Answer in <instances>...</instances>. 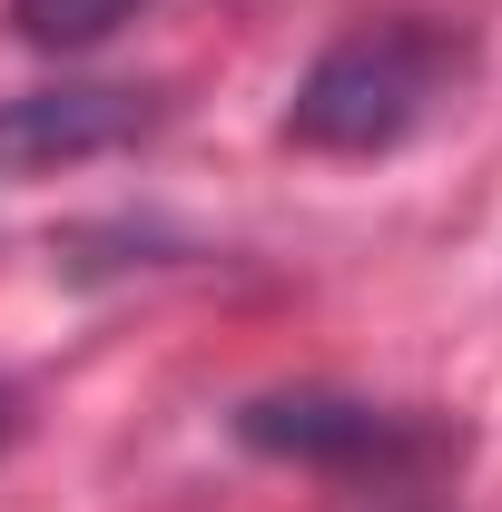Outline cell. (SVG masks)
Wrapping results in <instances>:
<instances>
[{
	"label": "cell",
	"mask_w": 502,
	"mask_h": 512,
	"mask_svg": "<svg viewBox=\"0 0 502 512\" xmlns=\"http://www.w3.org/2000/svg\"><path fill=\"white\" fill-rule=\"evenodd\" d=\"M463 79H473V40L463 30H443V20H355L296 79L286 138L315 148V158H384V148L424 138L453 109Z\"/></svg>",
	"instance_id": "obj_1"
},
{
	"label": "cell",
	"mask_w": 502,
	"mask_h": 512,
	"mask_svg": "<svg viewBox=\"0 0 502 512\" xmlns=\"http://www.w3.org/2000/svg\"><path fill=\"white\" fill-rule=\"evenodd\" d=\"M237 444L276 453V463H315V473H375V463H414L424 434H414V414H384L355 394H256L237 404Z\"/></svg>",
	"instance_id": "obj_2"
},
{
	"label": "cell",
	"mask_w": 502,
	"mask_h": 512,
	"mask_svg": "<svg viewBox=\"0 0 502 512\" xmlns=\"http://www.w3.org/2000/svg\"><path fill=\"white\" fill-rule=\"evenodd\" d=\"M158 128V89H30L0 99V178L89 168L109 148H138Z\"/></svg>",
	"instance_id": "obj_3"
},
{
	"label": "cell",
	"mask_w": 502,
	"mask_h": 512,
	"mask_svg": "<svg viewBox=\"0 0 502 512\" xmlns=\"http://www.w3.org/2000/svg\"><path fill=\"white\" fill-rule=\"evenodd\" d=\"M0 444H10V394H0Z\"/></svg>",
	"instance_id": "obj_5"
},
{
	"label": "cell",
	"mask_w": 502,
	"mask_h": 512,
	"mask_svg": "<svg viewBox=\"0 0 502 512\" xmlns=\"http://www.w3.org/2000/svg\"><path fill=\"white\" fill-rule=\"evenodd\" d=\"M138 10H148V0H10V30H20L30 50H89V40H109Z\"/></svg>",
	"instance_id": "obj_4"
}]
</instances>
